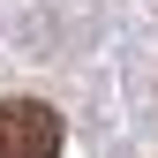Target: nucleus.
<instances>
[{
    "label": "nucleus",
    "mask_w": 158,
    "mask_h": 158,
    "mask_svg": "<svg viewBox=\"0 0 158 158\" xmlns=\"http://www.w3.org/2000/svg\"><path fill=\"white\" fill-rule=\"evenodd\" d=\"M68 128L38 98H0V158H60Z\"/></svg>",
    "instance_id": "f257e3e1"
}]
</instances>
